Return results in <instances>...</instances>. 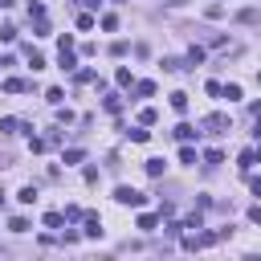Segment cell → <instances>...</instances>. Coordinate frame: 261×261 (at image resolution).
Segmentation results:
<instances>
[{
  "label": "cell",
  "instance_id": "1",
  "mask_svg": "<svg viewBox=\"0 0 261 261\" xmlns=\"http://www.w3.org/2000/svg\"><path fill=\"white\" fill-rule=\"evenodd\" d=\"M233 131V122H229V115H208L200 122V135H229Z\"/></svg>",
  "mask_w": 261,
  "mask_h": 261
},
{
  "label": "cell",
  "instance_id": "2",
  "mask_svg": "<svg viewBox=\"0 0 261 261\" xmlns=\"http://www.w3.org/2000/svg\"><path fill=\"white\" fill-rule=\"evenodd\" d=\"M115 200H119V204H131V208H143V200H147V196H143L139 188H127V184H119V188H115Z\"/></svg>",
  "mask_w": 261,
  "mask_h": 261
},
{
  "label": "cell",
  "instance_id": "3",
  "mask_svg": "<svg viewBox=\"0 0 261 261\" xmlns=\"http://www.w3.org/2000/svg\"><path fill=\"white\" fill-rule=\"evenodd\" d=\"M25 90H29L25 78H4V94H25Z\"/></svg>",
  "mask_w": 261,
  "mask_h": 261
},
{
  "label": "cell",
  "instance_id": "4",
  "mask_svg": "<svg viewBox=\"0 0 261 261\" xmlns=\"http://www.w3.org/2000/svg\"><path fill=\"white\" fill-rule=\"evenodd\" d=\"M253 163H257V151H253V147H245L241 160H237V167H241V172H253Z\"/></svg>",
  "mask_w": 261,
  "mask_h": 261
},
{
  "label": "cell",
  "instance_id": "5",
  "mask_svg": "<svg viewBox=\"0 0 261 261\" xmlns=\"http://www.w3.org/2000/svg\"><path fill=\"white\" fill-rule=\"evenodd\" d=\"M172 135H176V139H180V143H188V139H196V135H200V131H196V127H192V122H180V127H176Z\"/></svg>",
  "mask_w": 261,
  "mask_h": 261
},
{
  "label": "cell",
  "instance_id": "6",
  "mask_svg": "<svg viewBox=\"0 0 261 261\" xmlns=\"http://www.w3.org/2000/svg\"><path fill=\"white\" fill-rule=\"evenodd\" d=\"M86 237H102V217H98V212L86 217Z\"/></svg>",
  "mask_w": 261,
  "mask_h": 261
},
{
  "label": "cell",
  "instance_id": "7",
  "mask_svg": "<svg viewBox=\"0 0 261 261\" xmlns=\"http://www.w3.org/2000/svg\"><path fill=\"white\" fill-rule=\"evenodd\" d=\"M143 172L151 176V180H160L163 176V160H143Z\"/></svg>",
  "mask_w": 261,
  "mask_h": 261
},
{
  "label": "cell",
  "instance_id": "8",
  "mask_svg": "<svg viewBox=\"0 0 261 261\" xmlns=\"http://www.w3.org/2000/svg\"><path fill=\"white\" fill-rule=\"evenodd\" d=\"M172 110H176V115H184V110H188V94H184V90H176V94H172Z\"/></svg>",
  "mask_w": 261,
  "mask_h": 261
},
{
  "label": "cell",
  "instance_id": "9",
  "mask_svg": "<svg viewBox=\"0 0 261 261\" xmlns=\"http://www.w3.org/2000/svg\"><path fill=\"white\" fill-rule=\"evenodd\" d=\"M155 119H160V115H155V106H143V110H139V127H151Z\"/></svg>",
  "mask_w": 261,
  "mask_h": 261
},
{
  "label": "cell",
  "instance_id": "10",
  "mask_svg": "<svg viewBox=\"0 0 261 261\" xmlns=\"http://www.w3.org/2000/svg\"><path fill=\"white\" fill-rule=\"evenodd\" d=\"M61 70H78V58H74V49H61Z\"/></svg>",
  "mask_w": 261,
  "mask_h": 261
},
{
  "label": "cell",
  "instance_id": "11",
  "mask_svg": "<svg viewBox=\"0 0 261 261\" xmlns=\"http://www.w3.org/2000/svg\"><path fill=\"white\" fill-rule=\"evenodd\" d=\"M17 200H20V204H33V200H37V188H33V184H25V188L17 192Z\"/></svg>",
  "mask_w": 261,
  "mask_h": 261
},
{
  "label": "cell",
  "instance_id": "12",
  "mask_svg": "<svg viewBox=\"0 0 261 261\" xmlns=\"http://www.w3.org/2000/svg\"><path fill=\"white\" fill-rule=\"evenodd\" d=\"M221 98H229V102H237V98H241V86H237V82H229V86H221Z\"/></svg>",
  "mask_w": 261,
  "mask_h": 261
},
{
  "label": "cell",
  "instance_id": "13",
  "mask_svg": "<svg viewBox=\"0 0 261 261\" xmlns=\"http://www.w3.org/2000/svg\"><path fill=\"white\" fill-rule=\"evenodd\" d=\"M61 224H65L61 212H45V229H61Z\"/></svg>",
  "mask_w": 261,
  "mask_h": 261
},
{
  "label": "cell",
  "instance_id": "14",
  "mask_svg": "<svg viewBox=\"0 0 261 261\" xmlns=\"http://www.w3.org/2000/svg\"><path fill=\"white\" fill-rule=\"evenodd\" d=\"M61 160H65V163H82V160H86V151H82V147H70Z\"/></svg>",
  "mask_w": 261,
  "mask_h": 261
},
{
  "label": "cell",
  "instance_id": "15",
  "mask_svg": "<svg viewBox=\"0 0 261 261\" xmlns=\"http://www.w3.org/2000/svg\"><path fill=\"white\" fill-rule=\"evenodd\" d=\"M221 160H224V155L217 151V147H208V151H204V167H217Z\"/></svg>",
  "mask_w": 261,
  "mask_h": 261
},
{
  "label": "cell",
  "instance_id": "16",
  "mask_svg": "<svg viewBox=\"0 0 261 261\" xmlns=\"http://www.w3.org/2000/svg\"><path fill=\"white\" fill-rule=\"evenodd\" d=\"M237 20H241V25H257V8H241Z\"/></svg>",
  "mask_w": 261,
  "mask_h": 261
},
{
  "label": "cell",
  "instance_id": "17",
  "mask_svg": "<svg viewBox=\"0 0 261 261\" xmlns=\"http://www.w3.org/2000/svg\"><path fill=\"white\" fill-rule=\"evenodd\" d=\"M102 106H106L110 115H119V110H122V98H119V94H106V102H102Z\"/></svg>",
  "mask_w": 261,
  "mask_h": 261
},
{
  "label": "cell",
  "instance_id": "18",
  "mask_svg": "<svg viewBox=\"0 0 261 261\" xmlns=\"http://www.w3.org/2000/svg\"><path fill=\"white\" fill-rule=\"evenodd\" d=\"M155 224H160V217H151V212H143V217H139V229H143V233H151Z\"/></svg>",
  "mask_w": 261,
  "mask_h": 261
},
{
  "label": "cell",
  "instance_id": "19",
  "mask_svg": "<svg viewBox=\"0 0 261 261\" xmlns=\"http://www.w3.org/2000/svg\"><path fill=\"white\" fill-rule=\"evenodd\" d=\"M135 94H139V98H151V94H155V82H135Z\"/></svg>",
  "mask_w": 261,
  "mask_h": 261
},
{
  "label": "cell",
  "instance_id": "20",
  "mask_svg": "<svg viewBox=\"0 0 261 261\" xmlns=\"http://www.w3.org/2000/svg\"><path fill=\"white\" fill-rule=\"evenodd\" d=\"M204 61V49H200V45H192V49H188V61L184 65H200Z\"/></svg>",
  "mask_w": 261,
  "mask_h": 261
},
{
  "label": "cell",
  "instance_id": "21",
  "mask_svg": "<svg viewBox=\"0 0 261 261\" xmlns=\"http://www.w3.org/2000/svg\"><path fill=\"white\" fill-rule=\"evenodd\" d=\"M29 65H33V70H45V58H41L37 49H33V45H29Z\"/></svg>",
  "mask_w": 261,
  "mask_h": 261
},
{
  "label": "cell",
  "instance_id": "22",
  "mask_svg": "<svg viewBox=\"0 0 261 261\" xmlns=\"http://www.w3.org/2000/svg\"><path fill=\"white\" fill-rule=\"evenodd\" d=\"M160 65H163V70H167V74H176V70H184V61H180V58H163Z\"/></svg>",
  "mask_w": 261,
  "mask_h": 261
},
{
  "label": "cell",
  "instance_id": "23",
  "mask_svg": "<svg viewBox=\"0 0 261 261\" xmlns=\"http://www.w3.org/2000/svg\"><path fill=\"white\" fill-rule=\"evenodd\" d=\"M131 135V143H147V139H151V131H143V127H135V131H127Z\"/></svg>",
  "mask_w": 261,
  "mask_h": 261
},
{
  "label": "cell",
  "instance_id": "24",
  "mask_svg": "<svg viewBox=\"0 0 261 261\" xmlns=\"http://www.w3.org/2000/svg\"><path fill=\"white\" fill-rule=\"evenodd\" d=\"M8 229H13V233H29V221L25 217H13V221H8Z\"/></svg>",
  "mask_w": 261,
  "mask_h": 261
},
{
  "label": "cell",
  "instance_id": "25",
  "mask_svg": "<svg viewBox=\"0 0 261 261\" xmlns=\"http://www.w3.org/2000/svg\"><path fill=\"white\" fill-rule=\"evenodd\" d=\"M180 163H196V151H192V147H180Z\"/></svg>",
  "mask_w": 261,
  "mask_h": 261
},
{
  "label": "cell",
  "instance_id": "26",
  "mask_svg": "<svg viewBox=\"0 0 261 261\" xmlns=\"http://www.w3.org/2000/svg\"><path fill=\"white\" fill-rule=\"evenodd\" d=\"M61 217H65V221H82V208H78V204H70V208H65Z\"/></svg>",
  "mask_w": 261,
  "mask_h": 261
},
{
  "label": "cell",
  "instance_id": "27",
  "mask_svg": "<svg viewBox=\"0 0 261 261\" xmlns=\"http://www.w3.org/2000/svg\"><path fill=\"white\" fill-rule=\"evenodd\" d=\"M0 41H17V29L13 25H0Z\"/></svg>",
  "mask_w": 261,
  "mask_h": 261
},
{
  "label": "cell",
  "instance_id": "28",
  "mask_svg": "<svg viewBox=\"0 0 261 261\" xmlns=\"http://www.w3.org/2000/svg\"><path fill=\"white\" fill-rule=\"evenodd\" d=\"M102 29H106V33H115V29H119V17H110V13H106V17H102Z\"/></svg>",
  "mask_w": 261,
  "mask_h": 261
},
{
  "label": "cell",
  "instance_id": "29",
  "mask_svg": "<svg viewBox=\"0 0 261 261\" xmlns=\"http://www.w3.org/2000/svg\"><path fill=\"white\" fill-rule=\"evenodd\" d=\"M78 29H82V33H86V29H94V17L82 13V17H78Z\"/></svg>",
  "mask_w": 261,
  "mask_h": 261
},
{
  "label": "cell",
  "instance_id": "30",
  "mask_svg": "<svg viewBox=\"0 0 261 261\" xmlns=\"http://www.w3.org/2000/svg\"><path fill=\"white\" fill-rule=\"evenodd\" d=\"M115 82L119 86H131V70H115Z\"/></svg>",
  "mask_w": 261,
  "mask_h": 261
},
{
  "label": "cell",
  "instance_id": "31",
  "mask_svg": "<svg viewBox=\"0 0 261 261\" xmlns=\"http://www.w3.org/2000/svg\"><path fill=\"white\" fill-rule=\"evenodd\" d=\"M167 4H172V8H180V4H188V0H167Z\"/></svg>",
  "mask_w": 261,
  "mask_h": 261
},
{
  "label": "cell",
  "instance_id": "32",
  "mask_svg": "<svg viewBox=\"0 0 261 261\" xmlns=\"http://www.w3.org/2000/svg\"><path fill=\"white\" fill-rule=\"evenodd\" d=\"M0 208H4V192H0Z\"/></svg>",
  "mask_w": 261,
  "mask_h": 261
}]
</instances>
